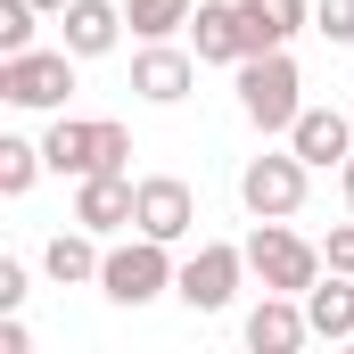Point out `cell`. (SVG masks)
Wrapping results in <instances>:
<instances>
[{"label":"cell","instance_id":"cell-1","mask_svg":"<svg viewBox=\"0 0 354 354\" xmlns=\"http://www.w3.org/2000/svg\"><path fill=\"white\" fill-rule=\"evenodd\" d=\"M305 75H297V58L288 50H256V58H239V115L256 124V132H288L297 115H305Z\"/></svg>","mask_w":354,"mask_h":354},{"label":"cell","instance_id":"cell-2","mask_svg":"<svg viewBox=\"0 0 354 354\" xmlns=\"http://www.w3.org/2000/svg\"><path fill=\"white\" fill-rule=\"evenodd\" d=\"M41 157H50V174H66V181H83V174H124L132 132H124V124H83V115H58V124L41 132Z\"/></svg>","mask_w":354,"mask_h":354},{"label":"cell","instance_id":"cell-3","mask_svg":"<svg viewBox=\"0 0 354 354\" xmlns=\"http://www.w3.org/2000/svg\"><path fill=\"white\" fill-rule=\"evenodd\" d=\"M181 280V264H174V248L165 239H124V248H107V264H99V297L107 305H149V297H165Z\"/></svg>","mask_w":354,"mask_h":354},{"label":"cell","instance_id":"cell-4","mask_svg":"<svg viewBox=\"0 0 354 354\" xmlns=\"http://www.w3.org/2000/svg\"><path fill=\"white\" fill-rule=\"evenodd\" d=\"M248 272L264 288H280V297H305L330 264H322V239H297L288 223H256L248 231Z\"/></svg>","mask_w":354,"mask_h":354},{"label":"cell","instance_id":"cell-5","mask_svg":"<svg viewBox=\"0 0 354 354\" xmlns=\"http://www.w3.org/2000/svg\"><path fill=\"white\" fill-rule=\"evenodd\" d=\"M75 50L58 41V50H17V58H0V99L8 107H41V115H58L66 99H75Z\"/></svg>","mask_w":354,"mask_h":354},{"label":"cell","instance_id":"cell-6","mask_svg":"<svg viewBox=\"0 0 354 354\" xmlns=\"http://www.w3.org/2000/svg\"><path fill=\"white\" fill-rule=\"evenodd\" d=\"M305 157L297 149H280V157H248L239 165V206L256 214V223H288L297 206H305Z\"/></svg>","mask_w":354,"mask_h":354},{"label":"cell","instance_id":"cell-7","mask_svg":"<svg viewBox=\"0 0 354 354\" xmlns=\"http://www.w3.org/2000/svg\"><path fill=\"white\" fill-rule=\"evenodd\" d=\"M239 280H248V248H231V239H198V256L181 264L174 297L189 313H223L231 297H239Z\"/></svg>","mask_w":354,"mask_h":354},{"label":"cell","instance_id":"cell-8","mask_svg":"<svg viewBox=\"0 0 354 354\" xmlns=\"http://www.w3.org/2000/svg\"><path fill=\"white\" fill-rule=\"evenodd\" d=\"M132 231L181 248V239L198 231V189H189L181 174H149V181H140V214H132Z\"/></svg>","mask_w":354,"mask_h":354},{"label":"cell","instance_id":"cell-9","mask_svg":"<svg viewBox=\"0 0 354 354\" xmlns=\"http://www.w3.org/2000/svg\"><path fill=\"white\" fill-rule=\"evenodd\" d=\"M132 214H140V181L132 174H83L75 181V223L83 231H132Z\"/></svg>","mask_w":354,"mask_h":354},{"label":"cell","instance_id":"cell-10","mask_svg":"<svg viewBox=\"0 0 354 354\" xmlns=\"http://www.w3.org/2000/svg\"><path fill=\"white\" fill-rule=\"evenodd\" d=\"M124 25H132L124 0H66V8H58V41H66L75 58H107V50L124 41Z\"/></svg>","mask_w":354,"mask_h":354},{"label":"cell","instance_id":"cell-11","mask_svg":"<svg viewBox=\"0 0 354 354\" xmlns=\"http://www.w3.org/2000/svg\"><path fill=\"white\" fill-rule=\"evenodd\" d=\"M189 50H198V66H239V58H248V17H239V0H198Z\"/></svg>","mask_w":354,"mask_h":354},{"label":"cell","instance_id":"cell-12","mask_svg":"<svg viewBox=\"0 0 354 354\" xmlns=\"http://www.w3.org/2000/svg\"><path fill=\"white\" fill-rule=\"evenodd\" d=\"M189 83H198V50L149 41V50L132 58V91H140L149 107H174V99H189Z\"/></svg>","mask_w":354,"mask_h":354},{"label":"cell","instance_id":"cell-13","mask_svg":"<svg viewBox=\"0 0 354 354\" xmlns=\"http://www.w3.org/2000/svg\"><path fill=\"white\" fill-rule=\"evenodd\" d=\"M305 338H313L305 297H280V288H264V305L248 313V346H256V354H297Z\"/></svg>","mask_w":354,"mask_h":354},{"label":"cell","instance_id":"cell-14","mask_svg":"<svg viewBox=\"0 0 354 354\" xmlns=\"http://www.w3.org/2000/svg\"><path fill=\"white\" fill-rule=\"evenodd\" d=\"M288 149H297L305 165H346V157H354V115H338V107H305V115L288 124Z\"/></svg>","mask_w":354,"mask_h":354},{"label":"cell","instance_id":"cell-15","mask_svg":"<svg viewBox=\"0 0 354 354\" xmlns=\"http://www.w3.org/2000/svg\"><path fill=\"white\" fill-rule=\"evenodd\" d=\"M239 17H248V58H256V50H288L313 25V0H239Z\"/></svg>","mask_w":354,"mask_h":354},{"label":"cell","instance_id":"cell-16","mask_svg":"<svg viewBox=\"0 0 354 354\" xmlns=\"http://www.w3.org/2000/svg\"><path fill=\"white\" fill-rule=\"evenodd\" d=\"M305 322H313V338L354 346V272H330V280L305 288Z\"/></svg>","mask_w":354,"mask_h":354},{"label":"cell","instance_id":"cell-17","mask_svg":"<svg viewBox=\"0 0 354 354\" xmlns=\"http://www.w3.org/2000/svg\"><path fill=\"white\" fill-rule=\"evenodd\" d=\"M99 264H107V248H99V231H83V223H75V231H58V239H50V248H41V272H50V280H58V288H99Z\"/></svg>","mask_w":354,"mask_h":354},{"label":"cell","instance_id":"cell-18","mask_svg":"<svg viewBox=\"0 0 354 354\" xmlns=\"http://www.w3.org/2000/svg\"><path fill=\"white\" fill-rule=\"evenodd\" d=\"M124 17H132V33H140V41H174V33H189L198 0H124Z\"/></svg>","mask_w":354,"mask_h":354},{"label":"cell","instance_id":"cell-19","mask_svg":"<svg viewBox=\"0 0 354 354\" xmlns=\"http://www.w3.org/2000/svg\"><path fill=\"white\" fill-rule=\"evenodd\" d=\"M41 140H0V198H25L33 181H41Z\"/></svg>","mask_w":354,"mask_h":354},{"label":"cell","instance_id":"cell-20","mask_svg":"<svg viewBox=\"0 0 354 354\" xmlns=\"http://www.w3.org/2000/svg\"><path fill=\"white\" fill-rule=\"evenodd\" d=\"M33 0H0V58H17V50H33Z\"/></svg>","mask_w":354,"mask_h":354},{"label":"cell","instance_id":"cell-21","mask_svg":"<svg viewBox=\"0 0 354 354\" xmlns=\"http://www.w3.org/2000/svg\"><path fill=\"white\" fill-rule=\"evenodd\" d=\"M313 33L322 41H354V0H313Z\"/></svg>","mask_w":354,"mask_h":354},{"label":"cell","instance_id":"cell-22","mask_svg":"<svg viewBox=\"0 0 354 354\" xmlns=\"http://www.w3.org/2000/svg\"><path fill=\"white\" fill-rule=\"evenodd\" d=\"M322 264H330V272H354V223H330V239H322Z\"/></svg>","mask_w":354,"mask_h":354},{"label":"cell","instance_id":"cell-23","mask_svg":"<svg viewBox=\"0 0 354 354\" xmlns=\"http://www.w3.org/2000/svg\"><path fill=\"white\" fill-rule=\"evenodd\" d=\"M25 288H33L25 264H17V256H0V313H17V305H25Z\"/></svg>","mask_w":354,"mask_h":354},{"label":"cell","instance_id":"cell-24","mask_svg":"<svg viewBox=\"0 0 354 354\" xmlns=\"http://www.w3.org/2000/svg\"><path fill=\"white\" fill-rule=\"evenodd\" d=\"M33 346V338H25V322H17V313H0V354H25Z\"/></svg>","mask_w":354,"mask_h":354},{"label":"cell","instance_id":"cell-25","mask_svg":"<svg viewBox=\"0 0 354 354\" xmlns=\"http://www.w3.org/2000/svg\"><path fill=\"white\" fill-rule=\"evenodd\" d=\"M338 181H346V206H354V157H346V165H338Z\"/></svg>","mask_w":354,"mask_h":354},{"label":"cell","instance_id":"cell-26","mask_svg":"<svg viewBox=\"0 0 354 354\" xmlns=\"http://www.w3.org/2000/svg\"><path fill=\"white\" fill-rule=\"evenodd\" d=\"M33 8H50V17H58V8H66V0H33Z\"/></svg>","mask_w":354,"mask_h":354},{"label":"cell","instance_id":"cell-27","mask_svg":"<svg viewBox=\"0 0 354 354\" xmlns=\"http://www.w3.org/2000/svg\"><path fill=\"white\" fill-rule=\"evenodd\" d=\"M346 115H354V107H346Z\"/></svg>","mask_w":354,"mask_h":354}]
</instances>
